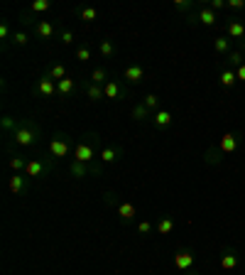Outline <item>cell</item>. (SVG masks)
I'll return each mask as SVG.
<instances>
[{"mask_svg":"<svg viewBox=\"0 0 245 275\" xmlns=\"http://www.w3.org/2000/svg\"><path fill=\"white\" fill-rule=\"evenodd\" d=\"M40 138H42V128L35 123V121L25 118V121H20V128L8 138V148H10L13 143L17 148H35V145L40 143Z\"/></svg>","mask_w":245,"mask_h":275,"instance_id":"obj_1","label":"cell"},{"mask_svg":"<svg viewBox=\"0 0 245 275\" xmlns=\"http://www.w3.org/2000/svg\"><path fill=\"white\" fill-rule=\"evenodd\" d=\"M98 143H101L98 133H91V130L83 133L79 138V143H76V148H74V160L86 162V165L96 162V157H98Z\"/></svg>","mask_w":245,"mask_h":275,"instance_id":"obj_2","label":"cell"},{"mask_svg":"<svg viewBox=\"0 0 245 275\" xmlns=\"http://www.w3.org/2000/svg\"><path fill=\"white\" fill-rule=\"evenodd\" d=\"M54 165L56 160L52 155H42V157H32L25 167V175L29 179H40V177H47V175H52L54 172Z\"/></svg>","mask_w":245,"mask_h":275,"instance_id":"obj_3","label":"cell"},{"mask_svg":"<svg viewBox=\"0 0 245 275\" xmlns=\"http://www.w3.org/2000/svg\"><path fill=\"white\" fill-rule=\"evenodd\" d=\"M74 148H76V143H74L71 135H67V133H54L52 143H49V155L54 160H62V157L74 155Z\"/></svg>","mask_w":245,"mask_h":275,"instance_id":"obj_4","label":"cell"},{"mask_svg":"<svg viewBox=\"0 0 245 275\" xmlns=\"http://www.w3.org/2000/svg\"><path fill=\"white\" fill-rule=\"evenodd\" d=\"M69 175H71L74 179H86L88 175L101 177V175H103V162H91V165H86V162L74 160V162L69 165Z\"/></svg>","mask_w":245,"mask_h":275,"instance_id":"obj_5","label":"cell"},{"mask_svg":"<svg viewBox=\"0 0 245 275\" xmlns=\"http://www.w3.org/2000/svg\"><path fill=\"white\" fill-rule=\"evenodd\" d=\"M37 96H42V98H52V96H56V81L44 71L40 79H37V84H35V89H32Z\"/></svg>","mask_w":245,"mask_h":275,"instance_id":"obj_6","label":"cell"},{"mask_svg":"<svg viewBox=\"0 0 245 275\" xmlns=\"http://www.w3.org/2000/svg\"><path fill=\"white\" fill-rule=\"evenodd\" d=\"M194 263H196V253H194L191 248H179L177 253H174V268H177L179 273L191 270Z\"/></svg>","mask_w":245,"mask_h":275,"instance_id":"obj_7","label":"cell"},{"mask_svg":"<svg viewBox=\"0 0 245 275\" xmlns=\"http://www.w3.org/2000/svg\"><path fill=\"white\" fill-rule=\"evenodd\" d=\"M240 143H243V135L238 130H233V133H226V135L218 140V148H221L223 155H233V152L240 148Z\"/></svg>","mask_w":245,"mask_h":275,"instance_id":"obj_8","label":"cell"},{"mask_svg":"<svg viewBox=\"0 0 245 275\" xmlns=\"http://www.w3.org/2000/svg\"><path fill=\"white\" fill-rule=\"evenodd\" d=\"M240 265V256L233 246H223L221 248V268L223 270H235Z\"/></svg>","mask_w":245,"mask_h":275,"instance_id":"obj_9","label":"cell"},{"mask_svg":"<svg viewBox=\"0 0 245 275\" xmlns=\"http://www.w3.org/2000/svg\"><path fill=\"white\" fill-rule=\"evenodd\" d=\"M103 94H106V98H110V101H125V98H128V86L120 81H115V79H110V81L103 86Z\"/></svg>","mask_w":245,"mask_h":275,"instance_id":"obj_10","label":"cell"},{"mask_svg":"<svg viewBox=\"0 0 245 275\" xmlns=\"http://www.w3.org/2000/svg\"><path fill=\"white\" fill-rule=\"evenodd\" d=\"M125 155L120 145H106V148H101L98 152V160L103 162V165H113V162H120V157Z\"/></svg>","mask_w":245,"mask_h":275,"instance_id":"obj_11","label":"cell"},{"mask_svg":"<svg viewBox=\"0 0 245 275\" xmlns=\"http://www.w3.org/2000/svg\"><path fill=\"white\" fill-rule=\"evenodd\" d=\"M29 182H32V179H29L25 172H22V175H20V172H15L13 177H10V182H8V187H10V192H13L15 197H20V194H27L29 192Z\"/></svg>","mask_w":245,"mask_h":275,"instance_id":"obj_12","label":"cell"},{"mask_svg":"<svg viewBox=\"0 0 245 275\" xmlns=\"http://www.w3.org/2000/svg\"><path fill=\"white\" fill-rule=\"evenodd\" d=\"M35 32H37L40 40H54V37H59L56 22H52V20H40L37 28H35Z\"/></svg>","mask_w":245,"mask_h":275,"instance_id":"obj_13","label":"cell"},{"mask_svg":"<svg viewBox=\"0 0 245 275\" xmlns=\"http://www.w3.org/2000/svg\"><path fill=\"white\" fill-rule=\"evenodd\" d=\"M172 123H174V118H172V111L160 108L157 113H152V125H155L157 130H167V128H172Z\"/></svg>","mask_w":245,"mask_h":275,"instance_id":"obj_14","label":"cell"},{"mask_svg":"<svg viewBox=\"0 0 245 275\" xmlns=\"http://www.w3.org/2000/svg\"><path fill=\"white\" fill-rule=\"evenodd\" d=\"M196 15H199V25H204V28H213V25H216V13H213L206 3H199Z\"/></svg>","mask_w":245,"mask_h":275,"instance_id":"obj_15","label":"cell"},{"mask_svg":"<svg viewBox=\"0 0 245 275\" xmlns=\"http://www.w3.org/2000/svg\"><path fill=\"white\" fill-rule=\"evenodd\" d=\"M115 214L120 216L122 224H133L137 216V211H135V206L130 204V202H120V204L115 206Z\"/></svg>","mask_w":245,"mask_h":275,"instance_id":"obj_16","label":"cell"},{"mask_svg":"<svg viewBox=\"0 0 245 275\" xmlns=\"http://www.w3.org/2000/svg\"><path fill=\"white\" fill-rule=\"evenodd\" d=\"M122 79H125V84H140L145 79V69L140 67V64H130L122 71Z\"/></svg>","mask_w":245,"mask_h":275,"instance_id":"obj_17","label":"cell"},{"mask_svg":"<svg viewBox=\"0 0 245 275\" xmlns=\"http://www.w3.org/2000/svg\"><path fill=\"white\" fill-rule=\"evenodd\" d=\"M174 226H177V221H174V216H169V214H164V216H160L157 219V224H155V231L160 236H167L174 231Z\"/></svg>","mask_w":245,"mask_h":275,"instance_id":"obj_18","label":"cell"},{"mask_svg":"<svg viewBox=\"0 0 245 275\" xmlns=\"http://www.w3.org/2000/svg\"><path fill=\"white\" fill-rule=\"evenodd\" d=\"M74 91H76V79H74V76H67V79L56 81V96L69 98Z\"/></svg>","mask_w":245,"mask_h":275,"instance_id":"obj_19","label":"cell"},{"mask_svg":"<svg viewBox=\"0 0 245 275\" xmlns=\"http://www.w3.org/2000/svg\"><path fill=\"white\" fill-rule=\"evenodd\" d=\"M218 81H221V86H223V89H233V86L238 84V76H235V69L223 67V69H221V74H218Z\"/></svg>","mask_w":245,"mask_h":275,"instance_id":"obj_20","label":"cell"},{"mask_svg":"<svg viewBox=\"0 0 245 275\" xmlns=\"http://www.w3.org/2000/svg\"><path fill=\"white\" fill-rule=\"evenodd\" d=\"M226 32H228V37L231 40H245V22H240V20H231L228 25H226Z\"/></svg>","mask_w":245,"mask_h":275,"instance_id":"obj_21","label":"cell"},{"mask_svg":"<svg viewBox=\"0 0 245 275\" xmlns=\"http://www.w3.org/2000/svg\"><path fill=\"white\" fill-rule=\"evenodd\" d=\"M83 86H86V96H88V101H94V103H96V101H103V98H106V94H103V86L94 84L91 79H86Z\"/></svg>","mask_w":245,"mask_h":275,"instance_id":"obj_22","label":"cell"},{"mask_svg":"<svg viewBox=\"0 0 245 275\" xmlns=\"http://www.w3.org/2000/svg\"><path fill=\"white\" fill-rule=\"evenodd\" d=\"M130 118H133V121H137V123H145V121H152V113L147 111V106H145V103H135V106H133V111H130Z\"/></svg>","mask_w":245,"mask_h":275,"instance_id":"obj_23","label":"cell"},{"mask_svg":"<svg viewBox=\"0 0 245 275\" xmlns=\"http://www.w3.org/2000/svg\"><path fill=\"white\" fill-rule=\"evenodd\" d=\"M223 157H226V155H223V152H221V148H208V150L204 152V162L206 165H211V167H218L221 165V162H223Z\"/></svg>","mask_w":245,"mask_h":275,"instance_id":"obj_24","label":"cell"},{"mask_svg":"<svg viewBox=\"0 0 245 275\" xmlns=\"http://www.w3.org/2000/svg\"><path fill=\"white\" fill-rule=\"evenodd\" d=\"M0 128H3V133H5V135L10 138V135H13V133H15V130L20 128V121H17V118H13V116H8V113H5V116L0 118Z\"/></svg>","mask_w":245,"mask_h":275,"instance_id":"obj_25","label":"cell"},{"mask_svg":"<svg viewBox=\"0 0 245 275\" xmlns=\"http://www.w3.org/2000/svg\"><path fill=\"white\" fill-rule=\"evenodd\" d=\"M94 84H98V86H106V84L110 81V76H108V69L106 67H96L94 71H91V76H88Z\"/></svg>","mask_w":245,"mask_h":275,"instance_id":"obj_26","label":"cell"},{"mask_svg":"<svg viewBox=\"0 0 245 275\" xmlns=\"http://www.w3.org/2000/svg\"><path fill=\"white\" fill-rule=\"evenodd\" d=\"M213 49H216V54L228 57L231 54V40H228V37H216V40H213Z\"/></svg>","mask_w":245,"mask_h":275,"instance_id":"obj_27","label":"cell"},{"mask_svg":"<svg viewBox=\"0 0 245 275\" xmlns=\"http://www.w3.org/2000/svg\"><path fill=\"white\" fill-rule=\"evenodd\" d=\"M142 103L147 106V111H150V113H157L160 108H164V106H162V98L157 96V94H147V96L142 98Z\"/></svg>","mask_w":245,"mask_h":275,"instance_id":"obj_28","label":"cell"},{"mask_svg":"<svg viewBox=\"0 0 245 275\" xmlns=\"http://www.w3.org/2000/svg\"><path fill=\"white\" fill-rule=\"evenodd\" d=\"M98 52H101V57H103V59H110V57H115L118 47H115V44H113L110 40H101V44H98Z\"/></svg>","mask_w":245,"mask_h":275,"instance_id":"obj_29","label":"cell"},{"mask_svg":"<svg viewBox=\"0 0 245 275\" xmlns=\"http://www.w3.org/2000/svg\"><path fill=\"white\" fill-rule=\"evenodd\" d=\"M27 157H22V155H13L10 160H8V165H10V170L13 172H25V167H27Z\"/></svg>","mask_w":245,"mask_h":275,"instance_id":"obj_30","label":"cell"},{"mask_svg":"<svg viewBox=\"0 0 245 275\" xmlns=\"http://www.w3.org/2000/svg\"><path fill=\"white\" fill-rule=\"evenodd\" d=\"M196 8H199V3H194V0H177V3H174V10H177V13H194V10H196Z\"/></svg>","mask_w":245,"mask_h":275,"instance_id":"obj_31","label":"cell"},{"mask_svg":"<svg viewBox=\"0 0 245 275\" xmlns=\"http://www.w3.org/2000/svg\"><path fill=\"white\" fill-rule=\"evenodd\" d=\"M47 74H49L54 81H62V79H67V67H64V64H52V67L47 69Z\"/></svg>","mask_w":245,"mask_h":275,"instance_id":"obj_32","label":"cell"},{"mask_svg":"<svg viewBox=\"0 0 245 275\" xmlns=\"http://www.w3.org/2000/svg\"><path fill=\"white\" fill-rule=\"evenodd\" d=\"M245 64V59H243V52H231V54L226 57V67H231V69H238V67H243Z\"/></svg>","mask_w":245,"mask_h":275,"instance_id":"obj_33","label":"cell"},{"mask_svg":"<svg viewBox=\"0 0 245 275\" xmlns=\"http://www.w3.org/2000/svg\"><path fill=\"white\" fill-rule=\"evenodd\" d=\"M49 8H52L49 0H35V3L29 5V13H47Z\"/></svg>","mask_w":245,"mask_h":275,"instance_id":"obj_34","label":"cell"},{"mask_svg":"<svg viewBox=\"0 0 245 275\" xmlns=\"http://www.w3.org/2000/svg\"><path fill=\"white\" fill-rule=\"evenodd\" d=\"M10 42H13L15 47H25V44L29 42V35H27V32H22V30H20V32H13Z\"/></svg>","mask_w":245,"mask_h":275,"instance_id":"obj_35","label":"cell"},{"mask_svg":"<svg viewBox=\"0 0 245 275\" xmlns=\"http://www.w3.org/2000/svg\"><path fill=\"white\" fill-rule=\"evenodd\" d=\"M76 59H79V62H88V59H91V47H88V44H79Z\"/></svg>","mask_w":245,"mask_h":275,"instance_id":"obj_36","label":"cell"},{"mask_svg":"<svg viewBox=\"0 0 245 275\" xmlns=\"http://www.w3.org/2000/svg\"><path fill=\"white\" fill-rule=\"evenodd\" d=\"M152 231H155V224H152V221H140V224H137V234L140 236H150Z\"/></svg>","mask_w":245,"mask_h":275,"instance_id":"obj_37","label":"cell"},{"mask_svg":"<svg viewBox=\"0 0 245 275\" xmlns=\"http://www.w3.org/2000/svg\"><path fill=\"white\" fill-rule=\"evenodd\" d=\"M96 17H98V10H96V8H81V20L83 22H94Z\"/></svg>","mask_w":245,"mask_h":275,"instance_id":"obj_38","label":"cell"},{"mask_svg":"<svg viewBox=\"0 0 245 275\" xmlns=\"http://www.w3.org/2000/svg\"><path fill=\"white\" fill-rule=\"evenodd\" d=\"M103 202H106L108 206H113V209H115V206L120 204L122 199H118V194H115V192H110V189H108V192H103Z\"/></svg>","mask_w":245,"mask_h":275,"instance_id":"obj_39","label":"cell"},{"mask_svg":"<svg viewBox=\"0 0 245 275\" xmlns=\"http://www.w3.org/2000/svg\"><path fill=\"white\" fill-rule=\"evenodd\" d=\"M32 15H35V13H22L20 17H17V22H22V25H29V28H37V22H40V20H35Z\"/></svg>","mask_w":245,"mask_h":275,"instance_id":"obj_40","label":"cell"},{"mask_svg":"<svg viewBox=\"0 0 245 275\" xmlns=\"http://www.w3.org/2000/svg\"><path fill=\"white\" fill-rule=\"evenodd\" d=\"M59 42H62V44H74V32H71V30H59Z\"/></svg>","mask_w":245,"mask_h":275,"instance_id":"obj_41","label":"cell"},{"mask_svg":"<svg viewBox=\"0 0 245 275\" xmlns=\"http://www.w3.org/2000/svg\"><path fill=\"white\" fill-rule=\"evenodd\" d=\"M184 20H187V25H189V28H199V15H196V10H194V13H189L187 17H184Z\"/></svg>","mask_w":245,"mask_h":275,"instance_id":"obj_42","label":"cell"},{"mask_svg":"<svg viewBox=\"0 0 245 275\" xmlns=\"http://www.w3.org/2000/svg\"><path fill=\"white\" fill-rule=\"evenodd\" d=\"M206 5H208V8H211V10L216 13V10H223V8H226L228 3H226V0H211V3H206Z\"/></svg>","mask_w":245,"mask_h":275,"instance_id":"obj_43","label":"cell"},{"mask_svg":"<svg viewBox=\"0 0 245 275\" xmlns=\"http://www.w3.org/2000/svg\"><path fill=\"white\" fill-rule=\"evenodd\" d=\"M0 37H3V40H10V37H13V32H10V25H8V22L0 25Z\"/></svg>","mask_w":245,"mask_h":275,"instance_id":"obj_44","label":"cell"},{"mask_svg":"<svg viewBox=\"0 0 245 275\" xmlns=\"http://www.w3.org/2000/svg\"><path fill=\"white\" fill-rule=\"evenodd\" d=\"M226 8H228V10H243V8H245V0H231Z\"/></svg>","mask_w":245,"mask_h":275,"instance_id":"obj_45","label":"cell"},{"mask_svg":"<svg viewBox=\"0 0 245 275\" xmlns=\"http://www.w3.org/2000/svg\"><path fill=\"white\" fill-rule=\"evenodd\" d=\"M235 76H238V81H245V64L235 69Z\"/></svg>","mask_w":245,"mask_h":275,"instance_id":"obj_46","label":"cell"},{"mask_svg":"<svg viewBox=\"0 0 245 275\" xmlns=\"http://www.w3.org/2000/svg\"><path fill=\"white\" fill-rule=\"evenodd\" d=\"M184 275H199V273H196V270H187V273H184Z\"/></svg>","mask_w":245,"mask_h":275,"instance_id":"obj_47","label":"cell"},{"mask_svg":"<svg viewBox=\"0 0 245 275\" xmlns=\"http://www.w3.org/2000/svg\"><path fill=\"white\" fill-rule=\"evenodd\" d=\"M240 49H243V54H245V40H240Z\"/></svg>","mask_w":245,"mask_h":275,"instance_id":"obj_48","label":"cell"}]
</instances>
